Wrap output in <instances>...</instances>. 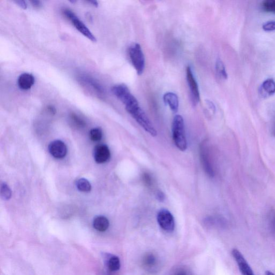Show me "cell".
Wrapping results in <instances>:
<instances>
[{
	"mask_svg": "<svg viewBox=\"0 0 275 275\" xmlns=\"http://www.w3.org/2000/svg\"><path fill=\"white\" fill-rule=\"evenodd\" d=\"M173 139L177 148L182 152L187 149L185 121L179 114L176 115L172 124Z\"/></svg>",
	"mask_w": 275,
	"mask_h": 275,
	"instance_id": "1",
	"label": "cell"
},
{
	"mask_svg": "<svg viewBox=\"0 0 275 275\" xmlns=\"http://www.w3.org/2000/svg\"><path fill=\"white\" fill-rule=\"evenodd\" d=\"M62 13L64 16L69 20H70L74 27L78 30L83 35L86 36L89 40L95 42L96 38L90 31L87 26L83 24L77 16L71 10L64 9Z\"/></svg>",
	"mask_w": 275,
	"mask_h": 275,
	"instance_id": "4",
	"label": "cell"
},
{
	"mask_svg": "<svg viewBox=\"0 0 275 275\" xmlns=\"http://www.w3.org/2000/svg\"><path fill=\"white\" fill-rule=\"evenodd\" d=\"M105 263L111 271H117L120 269V261L116 255L106 254L104 255Z\"/></svg>",
	"mask_w": 275,
	"mask_h": 275,
	"instance_id": "16",
	"label": "cell"
},
{
	"mask_svg": "<svg viewBox=\"0 0 275 275\" xmlns=\"http://www.w3.org/2000/svg\"><path fill=\"white\" fill-rule=\"evenodd\" d=\"M232 255L242 275H255L246 259L237 249L232 250Z\"/></svg>",
	"mask_w": 275,
	"mask_h": 275,
	"instance_id": "8",
	"label": "cell"
},
{
	"mask_svg": "<svg viewBox=\"0 0 275 275\" xmlns=\"http://www.w3.org/2000/svg\"><path fill=\"white\" fill-rule=\"evenodd\" d=\"M80 79L85 85L92 88L97 94L103 95L104 94V88L101 84L93 78L88 75H82Z\"/></svg>",
	"mask_w": 275,
	"mask_h": 275,
	"instance_id": "11",
	"label": "cell"
},
{
	"mask_svg": "<svg viewBox=\"0 0 275 275\" xmlns=\"http://www.w3.org/2000/svg\"><path fill=\"white\" fill-rule=\"evenodd\" d=\"M157 220L159 225L163 230L171 232L175 229V219L170 211L167 209L160 210L158 214Z\"/></svg>",
	"mask_w": 275,
	"mask_h": 275,
	"instance_id": "6",
	"label": "cell"
},
{
	"mask_svg": "<svg viewBox=\"0 0 275 275\" xmlns=\"http://www.w3.org/2000/svg\"><path fill=\"white\" fill-rule=\"evenodd\" d=\"M70 2L74 4V3H75L76 2V1H70Z\"/></svg>",
	"mask_w": 275,
	"mask_h": 275,
	"instance_id": "34",
	"label": "cell"
},
{
	"mask_svg": "<svg viewBox=\"0 0 275 275\" xmlns=\"http://www.w3.org/2000/svg\"><path fill=\"white\" fill-rule=\"evenodd\" d=\"M216 70L219 77L223 79H227L228 75L226 71L224 64L220 59L218 58L216 61Z\"/></svg>",
	"mask_w": 275,
	"mask_h": 275,
	"instance_id": "19",
	"label": "cell"
},
{
	"mask_svg": "<svg viewBox=\"0 0 275 275\" xmlns=\"http://www.w3.org/2000/svg\"><path fill=\"white\" fill-rule=\"evenodd\" d=\"M18 6H19L22 9L26 10L28 7L27 3L25 1H23V0H18V1H15Z\"/></svg>",
	"mask_w": 275,
	"mask_h": 275,
	"instance_id": "27",
	"label": "cell"
},
{
	"mask_svg": "<svg viewBox=\"0 0 275 275\" xmlns=\"http://www.w3.org/2000/svg\"><path fill=\"white\" fill-rule=\"evenodd\" d=\"M110 156V150L106 145H98L95 148L94 157L95 162L97 164H101L108 162Z\"/></svg>",
	"mask_w": 275,
	"mask_h": 275,
	"instance_id": "10",
	"label": "cell"
},
{
	"mask_svg": "<svg viewBox=\"0 0 275 275\" xmlns=\"http://www.w3.org/2000/svg\"><path fill=\"white\" fill-rule=\"evenodd\" d=\"M172 275H192V273L187 268L185 267H180V268L175 269Z\"/></svg>",
	"mask_w": 275,
	"mask_h": 275,
	"instance_id": "25",
	"label": "cell"
},
{
	"mask_svg": "<svg viewBox=\"0 0 275 275\" xmlns=\"http://www.w3.org/2000/svg\"><path fill=\"white\" fill-rule=\"evenodd\" d=\"M89 4H90L91 5H93L94 7H97L98 4L97 2L94 1V0H90V1L87 2Z\"/></svg>",
	"mask_w": 275,
	"mask_h": 275,
	"instance_id": "31",
	"label": "cell"
},
{
	"mask_svg": "<svg viewBox=\"0 0 275 275\" xmlns=\"http://www.w3.org/2000/svg\"><path fill=\"white\" fill-rule=\"evenodd\" d=\"M76 186L80 192L89 193L91 190L90 183L86 179L81 178L76 182Z\"/></svg>",
	"mask_w": 275,
	"mask_h": 275,
	"instance_id": "18",
	"label": "cell"
},
{
	"mask_svg": "<svg viewBox=\"0 0 275 275\" xmlns=\"http://www.w3.org/2000/svg\"><path fill=\"white\" fill-rule=\"evenodd\" d=\"M261 6L265 12L275 14V0H265L262 2Z\"/></svg>",
	"mask_w": 275,
	"mask_h": 275,
	"instance_id": "21",
	"label": "cell"
},
{
	"mask_svg": "<svg viewBox=\"0 0 275 275\" xmlns=\"http://www.w3.org/2000/svg\"><path fill=\"white\" fill-rule=\"evenodd\" d=\"M128 55L137 74L141 75L144 71L145 59L141 45L133 43L129 46Z\"/></svg>",
	"mask_w": 275,
	"mask_h": 275,
	"instance_id": "3",
	"label": "cell"
},
{
	"mask_svg": "<svg viewBox=\"0 0 275 275\" xmlns=\"http://www.w3.org/2000/svg\"><path fill=\"white\" fill-rule=\"evenodd\" d=\"M71 117L76 126L79 127L85 126V122L75 113H72L71 115Z\"/></svg>",
	"mask_w": 275,
	"mask_h": 275,
	"instance_id": "23",
	"label": "cell"
},
{
	"mask_svg": "<svg viewBox=\"0 0 275 275\" xmlns=\"http://www.w3.org/2000/svg\"><path fill=\"white\" fill-rule=\"evenodd\" d=\"M186 76L190 89L191 100L193 105L196 106L200 101V93L198 83L190 66L187 67Z\"/></svg>",
	"mask_w": 275,
	"mask_h": 275,
	"instance_id": "5",
	"label": "cell"
},
{
	"mask_svg": "<svg viewBox=\"0 0 275 275\" xmlns=\"http://www.w3.org/2000/svg\"><path fill=\"white\" fill-rule=\"evenodd\" d=\"M265 275H275L273 272L270 271H266Z\"/></svg>",
	"mask_w": 275,
	"mask_h": 275,
	"instance_id": "32",
	"label": "cell"
},
{
	"mask_svg": "<svg viewBox=\"0 0 275 275\" xmlns=\"http://www.w3.org/2000/svg\"><path fill=\"white\" fill-rule=\"evenodd\" d=\"M126 111L148 133L152 136L157 135V131L150 119L141 108L139 103L126 107Z\"/></svg>",
	"mask_w": 275,
	"mask_h": 275,
	"instance_id": "2",
	"label": "cell"
},
{
	"mask_svg": "<svg viewBox=\"0 0 275 275\" xmlns=\"http://www.w3.org/2000/svg\"><path fill=\"white\" fill-rule=\"evenodd\" d=\"M259 93L263 97H267L275 93V82L272 79L265 80L262 84Z\"/></svg>",
	"mask_w": 275,
	"mask_h": 275,
	"instance_id": "13",
	"label": "cell"
},
{
	"mask_svg": "<svg viewBox=\"0 0 275 275\" xmlns=\"http://www.w3.org/2000/svg\"><path fill=\"white\" fill-rule=\"evenodd\" d=\"M165 103L169 106L171 110L174 112H177L179 110V100L177 94L169 92L164 95Z\"/></svg>",
	"mask_w": 275,
	"mask_h": 275,
	"instance_id": "14",
	"label": "cell"
},
{
	"mask_svg": "<svg viewBox=\"0 0 275 275\" xmlns=\"http://www.w3.org/2000/svg\"><path fill=\"white\" fill-rule=\"evenodd\" d=\"M34 76L29 73L21 74L18 79V85L23 90H28L32 88L35 83Z\"/></svg>",
	"mask_w": 275,
	"mask_h": 275,
	"instance_id": "12",
	"label": "cell"
},
{
	"mask_svg": "<svg viewBox=\"0 0 275 275\" xmlns=\"http://www.w3.org/2000/svg\"><path fill=\"white\" fill-rule=\"evenodd\" d=\"M1 196L3 200L7 201L11 199L12 190L6 183H4L1 186Z\"/></svg>",
	"mask_w": 275,
	"mask_h": 275,
	"instance_id": "22",
	"label": "cell"
},
{
	"mask_svg": "<svg viewBox=\"0 0 275 275\" xmlns=\"http://www.w3.org/2000/svg\"><path fill=\"white\" fill-rule=\"evenodd\" d=\"M49 151L53 157L61 159L66 157L67 148L66 144L63 142L57 140L50 144Z\"/></svg>",
	"mask_w": 275,
	"mask_h": 275,
	"instance_id": "9",
	"label": "cell"
},
{
	"mask_svg": "<svg viewBox=\"0 0 275 275\" xmlns=\"http://www.w3.org/2000/svg\"><path fill=\"white\" fill-rule=\"evenodd\" d=\"M158 258L153 253H149L144 256L143 264L145 268L149 271H155L158 265Z\"/></svg>",
	"mask_w": 275,
	"mask_h": 275,
	"instance_id": "15",
	"label": "cell"
},
{
	"mask_svg": "<svg viewBox=\"0 0 275 275\" xmlns=\"http://www.w3.org/2000/svg\"><path fill=\"white\" fill-rule=\"evenodd\" d=\"M110 225L108 218L103 216L96 217L93 221V227L96 230L103 232L108 230Z\"/></svg>",
	"mask_w": 275,
	"mask_h": 275,
	"instance_id": "17",
	"label": "cell"
},
{
	"mask_svg": "<svg viewBox=\"0 0 275 275\" xmlns=\"http://www.w3.org/2000/svg\"><path fill=\"white\" fill-rule=\"evenodd\" d=\"M157 199L160 202L163 201L165 200V195L162 192H159L157 194Z\"/></svg>",
	"mask_w": 275,
	"mask_h": 275,
	"instance_id": "29",
	"label": "cell"
},
{
	"mask_svg": "<svg viewBox=\"0 0 275 275\" xmlns=\"http://www.w3.org/2000/svg\"><path fill=\"white\" fill-rule=\"evenodd\" d=\"M103 133L100 128H94L89 133L90 139L93 142L100 141L102 139Z\"/></svg>",
	"mask_w": 275,
	"mask_h": 275,
	"instance_id": "20",
	"label": "cell"
},
{
	"mask_svg": "<svg viewBox=\"0 0 275 275\" xmlns=\"http://www.w3.org/2000/svg\"><path fill=\"white\" fill-rule=\"evenodd\" d=\"M48 109L49 111L52 113L55 114L56 112L55 108H53V107L52 106H49Z\"/></svg>",
	"mask_w": 275,
	"mask_h": 275,
	"instance_id": "30",
	"label": "cell"
},
{
	"mask_svg": "<svg viewBox=\"0 0 275 275\" xmlns=\"http://www.w3.org/2000/svg\"><path fill=\"white\" fill-rule=\"evenodd\" d=\"M269 223L271 230L275 233V211L272 210L269 213Z\"/></svg>",
	"mask_w": 275,
	"mask_h": 275,
	"instance_id": "26",
	"label": "cell"
},
{
	"mask_svg": "<svg viewBox=\"0 0 275 275\" xmlns=\"http://www.w3.org/2000/svg\"><path fill=\"white\" fill-rule=\"evenodd\" d=\"M272 134L274 136H275V125L273 128Z\"/></svg>",
	"mask_w": 275,
	"mask_h": 275,
	"instance_id": "33",
	"label": "cell"
},
{
	"mask_svg": "<svg viewBox=\"0 0 275 275\" xmlns=\"http://www.w3.org/2000/svg\"><path fill=\"white\" fill-rule=\"evenodd\" d=\"M263 29L265 32H272L275 30V21H271L265 23L262 26Z\"/></svg>",
	"mask_w": 275,
	"mask_h": 275,
	"instance_id": "24",
	"label": "cell"
},
{
	"mask_svg": "<svg viewBox=\"0 0 275 275\" xmlns=\"http://www.w3.org/2000/svg\"><path fill=\"white\" fill-rule=\"evenodd\" d=\"M111 91L112 93L125 106L136 100V98L132 94L130 90L124 84H119V85L114 86L112 88Z\"/></svg>",
	"mask_w": 275,
	"mask_h": 275,
	"instance_id": "7",
	"label": "cell"
},
{
	"mask_svg": "<svg viewBox=\"0 0 275 275\" xmlns=\"http://www.w3.org/2000/svg\"><path fill=\"white\" fill-rule=\"evenodd\" d=\"M31 3L32 4L33 6L37 9H40L42 7V4L40 1L34 0V1L31 2Z\"/></svg>",
	"mask_w": 275,
	"mask_h": 275,
	"instance_id": "28",
	"label": "cell"
}]
</instances>
